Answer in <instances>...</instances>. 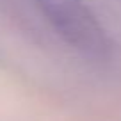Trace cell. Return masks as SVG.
Wrapping results in <instances>:
<instances>
[{"mask_svg": "<svg viewBox=\"0 0 121 121\" xmlns=\"http://www.w3.org/2000/svg\"><path fill=\"white\" fill-rule=\"evenodd\" d=\"M43 14L69 46L84 55L103 59L110 53V39L84 0H38Z\"/></svg>", "mask_w": 121, "mask_h": 121, "instance_id": "1", "label": "cell"}]
</instances>
